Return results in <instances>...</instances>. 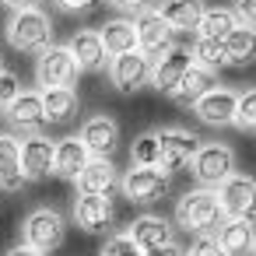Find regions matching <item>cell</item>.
<instances>
[{
  "mask_svg": "<svg viewBox=\"0 0 256 256\" xmlns=\"http://www.w3.org/2000/svg\"><path fill=\"white\" fill-rule=\"evenodd\" d=\"M207 88H214V74L193 64V67H190V70H186V74L179 78V84H176V88L168 92V98H172L176 106L190 109V106H193V102H196V98H200V95L207 92Z\"/></svg>",
  "mask_w": 256,
  "mask_h": 256,
  "instance_id": "484cf974",
  "label": "cell"
},
{
  "mask_svg": "<svg viewBox=\"0 0 256 256\" xmlns=\"http://www.w3.org/2000/svg\"><path fill=\"white\" fill-rule=\"evenodd\" d=\"M98 39L106 46V56H123L130 50H137V32H134V22L130 18H112L98 28Z\"/></svg>",
  "mask_w": 256,
  "mask_h": 256,
  "instance_id": "cb8c5ba5",
  "label": "cell"
},
{
  "mask_svg": "<svg viewBox=\"0 0 256 256\" xmlns=\"http://www.w3.org/2000/svg\"><path fill=\"white\" fill-rule=\"evenodd\" d=\"M221 221H224L221 204H218L214 190H207V186L186 190V193L176 200V224H179L182 232L204 235V232H214Z\"/></svg>",
  "mask_w": 256,
  "mask_h": 256,
  "instance_id": "7a4b0ae2",
  "label": "cell"
},
{
  "mask_svg": "<svg viewBox=\"0 0 256 256\" xmlns=\"http://www.w3.org/2000/svg\"><path fill=\"white\" fill-rule=\"evenodd\" d=\"M18 95H22V81H18V74H11V70H0V109H4V106H11Z\"/></svg>",
  "mask_w": 256,
  "mask_h": 256,
  "instance_id": "836d02e7",
  "label": "cell"
},
{
  "mask_svg": "<svg viewBox=\"0 0 256 256\" xmlns=\"http://www.w3.org/2000/svg\"><path fill=\"white\" fill-rule=\"evenodd\" d=\"M25 186L22 176V140L11 134H0V190L4 193H18Z\"/></svg>",
  "mask_w": 256,
  "mask_h": 256,
  "instance_id": "44dd1931",
  "label": "cell"
},
{
  "mask_svg": "<svg viewBox=\"0 0 256 256\" xmlns=\"http://www.w3.org/2000/svg\"><path fill=\"white\" fill-rule=\"evenodd\" d=\"M4 112L11 120V126L18 134H25V137L42 134V126H46V109H42V95L39 92H25L22 88V95L11 106H4Z\"/></svg>",
  "mask_w": 256,
  "mask_h": 256,
  "instance_id": "5bb4252c",
  "label": "cell"
},
{
  "mask_svg": "<svg viewBox=\"0 0 256 256\" xmlns=\"http://www.w3.org/2000/svg\"><path fill=\"white\" fill-rule=\"evenodd\" d=\"M130 165H148V168H158L162 165V144H158V130H148L134 140L130 148Z\"/></svg>",
  "mask_w": 256,
  "mask_h": 256,
  "instance_id": "f546056e",
  "label": "cell"
},
{
  "mask_svg": "<svg viewBox=\"0 0 256 256\" xmlns=\"http://www.w3.org/2000/svg\"><path fill=\"white\" fill-rule=\"evenodd\" d=\"M56 4V11H64V14H92L102 0H53Z\"/></svg>",
  "mask_w": 256,
  "mask_h": 256,
  "instance_id": "e575fe53",
  "label": "cell"
},
{
  "mask_svg": "<svg viewBox=\"0 0 256 256\" xmlns=\"http://www.w3.org/2000/svg\"><path fill=\"white\" fill-rule=\"evenodd\" d=\"M70 182H74L78 193H84V196H112L120 176H116V168H112L109 158H88V165H84Z\"/></svg>",
  "mask_w": 256,
  "mask_h": 256,
  "instance_id": "2e32d148",
  "label": "cell"
},
{
  "mask_svg": "<svg viewBox=\"0 0 256 256\" xmlns=\"http://www.w3.org/2000/svg\"><path fill=\"white\" fill-rule=\"evenodd\" d=\"M78 137H81V144L88 148L92 158H112V151L120 148V123L112 116L98 112V116H88L81 123Z\"/></svg>",
  "mask_w": 256,
  "mask_h": 256,
  "instance_id": "8fae6325",
  "label": "cell"
},
{
  "mask_svg": "<svg viewBox=\"0 0 256 256\" xmlns=\"http://www.w3.org/2000/svg\"><path fill=\"white\" fill-rule=\"evenodd\" d=\"M109 8H116V11H140V8H148V0H106Z\"/></svg>",
  "mask_w": 256,
  "mask_h": 256,
  "instance_id": "8d00e7d4",
  "label": "cell"
},
{
  "mask_svg": "<svg viewBox=\"0 0 256 256\" xmlns=\"http://www.w3.org/2000/svg\"><path fill=\"white\" fill-rule=\"evenodd\" d=\"M144 256H182V246H179V242H168V246H158V249H148Z\"/></svg>",
  "mask_w": 256,
  "mask_h": 256,
  "instance_id": "74e56055",
  "label": "cell"
},
{
  "mask_svg": "<svg viewBox=\"0 0 256 256\" xmlns=\"http://www.w3.org/2000/svg\"><path fill=\"white\" fill-rule=\"evenodd\" d=\"M98 256H144V249L126 235V232H116L106 238V246L98 249Z\"/></svg>",
  "mask_w": 256,
  "mask_h": 256,
  "instance_id": "1f68e13d",
  "label": "cell"
},
{
  "mask_svg": "<svg viewBox=\"0 0 256 256\" xmlns=\"http://www.w3.org/2000/svg\"><path fill=\"white\" fill-rule=\"evenodd\" d=\"M204 0H162L158 14L168 22L172 32H196L200 18H204Z\"/></svg>",
  "mask_w": 256,
  "mask_h": 256,
  "instance_id": "603a6c76",
  "label": "cell"
},
{
  "mask_svg": "<svg viewBox=\"0 0 256 256\" xmlns=\"http://www.w3.org/2000/svg\"><path fill=\"white\" fill-rule=\"evenodd\" d=\"M109 81L116 92L123 95H134L140 92L144 84H151V60L140 53V50H130L123 56H112L109 60Z\"/></svg>",
  "mask_w": 256,
  "mask_h": 256,
  "instance_id": "9c48e42d",
  "label": "cell"
},
{
  "mask_svg": "<svg viewBox=\"0 0 256 256\" xmlns=\"http://www.w3.org/2000/svg\"><path fill=\"white\" fill-rule=\"evenodd\" d=\"M4 39L11 50L18 53H39L53 42V22L42 8H22L11 11L8 25H4Z\"/></svg>",
  "mask_w": 256,
  "mask_h": 256,
  "instance_id": "6da1fadb",
  "label": "cell"
},
{
  "mask_svg": "<svg viewBox=\"0 0 256 256\" xmlns=\"http://www.w3.org/2000/svg\"><path fill=\"white\" fill-rule=\"evenodd\" d=\"M53 148L56 140L42 137V134H32L22 140V176L25 182H39L46 176H53Z\"/></svg>",
  "mask_w": 256,
  "mask_h": 256,
  "instance_id": "9a60e30c",
  "label": "cell"
},
{
  "mask_svg": "<svg viewBox=\"0 0 256 256\" xmlns=\"http://www.w3.org/2000/svg\"><path fill=\"white\" fill-rule=\"evenodd\" d=\"M67 50L74 53L78 67H81V70H88V74H95V70L109 67L106 46H102V39H98V32H95V28H81V32H74V36H70V42H67Z\"/></svg>",
  "mask_w": 256,
  "mask_h": 256,
  "instance_id": "ffe728a7",
  "label": "cell"
},
{
  "mask_svg": "<svg viewBox=\"0 0 256 256\" xmlns=\"http://www.w3.org/2000/svg\"><path fill=\"white\" fill-rule=\"evenodd\" d=\"M193 67V56H190V50H182V46H172L168 53H162L158 60H151V84L158 88V92H172L176 84H179V78L186 74Z\"/></svg>",
  "mask_w": 256,
  "mask_h": 256,
  "instance_id": "e0dca14e",
  "label": "cell"
},
{
  "mask_svg": "<svg viewBox=\"0 0 256 256\" xmlns=\"http://www.w3.org/2000/svg\"><path fill=\"white\" fill-rule=\"evenodd\" d=\"M4 256H46V252H39V249H32V246H25V242H18L14 249H8Z\"/></svg>",
  "mask_w": 256,
  "mask_h": 256,
  "instance_id": "f35d334b",
  "label": "cell"
},
{
  "mask_svg": "<svg viewBox=\"0 0 256 256\" xmlns=\"http://www.w3.org/2000/svg\"><path fill=\"white\" fill-rule=\"evenodd\" d=\"M221 42H224V60H228V67L256 64V28H249V25H235Z\"/></svg>",
  "mask_w": 256,
  "mask_h": 256,
  "instance_id": "d4e9b609",
  "label": "cell"
},
{
  "mask_svg": "<svg viewBox=\"0 0 256 256\" xmlns=\"http://www.w3.org/2000/svg\"><path fill=\"white\" fill-rule=\"evenodd\" d=\"M42 109H46V123H67L78 116L81 98L74 88H42Z\"/></svg>",
  "mask_w": 256,
  "mask_h": 256,
  "instance_id": "4316f807",
  "label": "cell"
},
{
  "mask_svg": "<svg viewBox=\"0 0 256 256\" xmlns=\"http://www.w3.org/2000/svg\"><path fill=\"white\" fill-rule=\"evenodd\" d=\"M190 165H193V176H196L200 186L218 190L235 172V151L228 144H200Z\"/></svg>",
  "mask_w": 256,
  "mask_h": 256,
  "instance_id": "8992f818",
  "label": "cell"
},
{
  "mask_svg": "<svg viewBox=\"0 0 256 256\" xmlns=\"http://www.w3.org/2000/svg\"><path fill=\"white\" fill-rule=\"evenodd\" d=\"M158 144H162V165L158 168L165 176H172V172H179L182 165L193 162V154L200 148V137L193 130H182V126H165V130H158Z\"/></svg>",
  "mask_w": 256,
  "mask_h": 256,
  "instance_id": "30bf717a",
  "label": "cell"
},
{
  "mask_svg": "<svg viewBox=\"0 0 256 256\" xmlns=\"http://www.w3.org/2000/svg\"><path fill=\"white\" fill-rule=\"evenodd\" d=\"M190 109H193L196 120L207 123V126H232V120H235V92L214 84V88H207Z\"/></svg>",
  "mask_w": 256,
  "mask_h": 256,
  "instance_id": "4fadbf2b",
  "label": "cell"
},
{
  "mask_svg": "<svg viewBox=\"0 0 256 256\" xmlns=\"http://www.w3.org/2000/svg\"><path fill=\"white\" fill-rule=\"evenodd\" d=\"M88 148L81 144V137H64V140H56V148H53V176H60V179H74L84 165H88Z\"/></svg>",
  "mask_w": 256,
  "mask_h": 256,
  "instance_id": "7402d4cb",
  "label": "cell"
},
{
  "mask_svg": "<svg viewBox=\"0 0 256 256\" xmlns=\"http://www.w3.org/2000/svg\"><path fill=\"white\" fill-rule=\"evenodd\" d=\"M249 252H252V256H256V238H252V249H249Z\"/></svg>",
  "mask_w": 256,
  "mask_h": 256,
  "instance_id": "60d3db41",
  "label": "cell"
},
{
  "mask_svg": "<svg viewBox=\"0 0 256 256\" xmlns=\"http://www.w3.org/2000/svg\"><path fill=\"white\" fill-rule=\"evenodd\" d=\"M214 196H218L224 218H249V221H256V179L252 176L232 172L214 190Z\"/></svg>",
  "mask_w": 256,
  "mask_h": 256,
  "instance_id": "52a82bcc",
  "label": "cell"
},
{
  "mask_svg": "<svg viewBox=\"0 0 256 256\" xmlns=\"http://www.w3.org/2000/svg\"><path fill=\"white\" fill-rule=\"evenodd\" d=\"M64 238H67V221L53 207H36L22 221V242L39 252H56L64 246Z\"/></svg>",
  "mask_w": 256,
  "mask_h": 256,
  "instance_id": "277c9868",
  "label": "cell"
},
{
  "mask_svg": "<svg viewBox=\"0 0 256 256\" xmlns=\"http://www.w3.org/2000/svg\"><path fill=\"white\" fill-rule=\"evenodd\" d=\"M74 221L88 235H106L112 228V221H116L112 196H84V193H78V200H74Z\"/></svg>",
  "mask_w": 256,
  "mask_h": 256,
  "instance_id": "7c38bea8",
  "label": "cell"
},
{
  "mask_svg": "<svg viewBox=\"0 0 256 256\" xmlns=\"http://www.w3.org/2000/svg\"><path fill=\"white\" fill-rule=\"evenodd\" d=\"M0 4L11 11H22V8H39V0H0Z\"/></svg>",
  "mask_w": 256,
  "mask_h": 256,
  "instance_id": "ab89813d",
  "label": "cell"
},
{
  "mask_svg": "<svg viewBox=\"0 0 256 256\" xmlns=\"http://www.w3.org/2000/svg\"><path fill=\"white\" fill-rule=\"evenodd\" d=\"M235 18H238V25H249V28H256V0H235Z\"/></svg>",
  "mask_w": 256,
  "mask_h": 256,
  "instance_id": "d590c367",
  "label": "cell"
},
{
  "mask_svg": "<svg viewBox=\"0 0 256 256\" xmlns=\"http://www.w3.org/2000/svg\"><path fill=\"white\" fill-rule=\"evenodd\" d=\"M235 25H238V18H235L232 8H207L204 18H200V25H196V36H204V39H224Z\"/></svg>",
  "mask_w": 256,
  "mask_h": 256,
  "instance_id": "83f0119b",
  "label": "cell"
},
{
  "mask_svg": "<svg viewBox=\"0 0 256 256\" xmlns=\"http://www.w3.org/2000/svg\"><path fill=\"white\" fill-rule=\"evenodd\" d=\"M120 190L130 204H154L168 193V176L162 168H148V165H130L126 176L120 179Z\"/></svg>",
  "mask_w": 256,
  "mask_h": 256,
  "instance_id": "ba28073f",
  "label": "cell"
},
{
  "mask_svg": "<svg viewBox=\"0 0 256 256\" xmlns=\"http://www.w3.org/2000/svg\"><path fill=\"white\" fill-rule=\"evenodd\" d=\"M126 235L148 252V249H158V246H168V242H176V235H172V221L168 218H162V214H140V218H134L130 221V228H126Z\"/></svg>",
  "mask_w": 256,
  "mask_h": 256,
  "instance_id": "ac0fdd59",
  "label": "cell"
},
{
  "mask_svg": "<svg viewBox=\"0 0 256 256\" xmlns=\"http://www.w3.org/2000/svg\"><path fill=\"white\" fill-rule=\"evenodd\" d=\"M0 70H4V64H0Z\"/></svg>",
  "mask_w": 256,
  "mask_h": 256,
  "instance_id": "b9f144b4",
  "label": "cell"
},
{
  "mask_svg": "<svg viewBox=\"0 0 256 256\" xmlns=\"http://www.w3.org/2000/svg\"><path fill=\"white\" fill-rule=\"evenodd\" d=\"M214 238L218 246L224 249V256H246L252 249V238H256V224L249 218H224L218 228H214Z\"/></svg>",
  "mask_w": 256,
  "mask_h": 256,
  "instance_id": "d6986e66",
  "label": "cell"
},
{
  "mask_svg": "<svg viewBox=\"0 0 256 256\" xmlns=\"http://www.w3.org/2000/svg\"><path fill=\"white\" fill-rule=\"evenodd\" d=\"M190 56H193L196 67H204V70H210V74L221 70V67H228V60H224V42H221V39H204V36H196Z\"/></svg>",
  "mask_w": 256,
  "mask_h": 256,
  "instance_id": "f1b7e54d",
  "label": "cell"
},
{
  "mask_svg": "<svg viewBox=\"0 0 256 256\" xmlns=\"http://www.w3.org/2000/svg\"><path fill=\"white\" fill-rule=\"evenodd\" d=\"M78 78H81V67H78V60H74V53L67 46L50 42L46 50H39V56H36V84H39V92L42 88H74Z\"/></svg>",
  "mask_w": 256,
  "mask_h": 256,
  "instance_id": "3957f363",
  "label": "cell"
},
{
  "mask_svg": "<svg viewBox=\"0 0 256 256\" xmlns=\"http://www.w3.org/2000/svg\"><path fill=\"white\" fill-rule=\"evenodd\" d=\"M182 256H224V249L218 246V238L210 232H204L190 242V249H182Z\"/></svg>",
  "mask_w": 256,
  "mask_h": 256,
  "instance_id": "d6a6232c",
  "label": "cell"
},
{
  "mask_svg": "<svg viewBox=\"0 0 256 256\" xmlns=\"http://www.w3.org/2000/svg\"><path fill=\"white\" fill-rule=\"evenodd\" d=\"M232 126H238L242 134H256V88L235 92V120H232Z\"/></svg>",
  "mask_w": 256,
  "mask_h": 256,
  "instance_id": "4dcf8cb0",
  "label": "cell"
},
{
  "mask_svg": "<svg viewBox=\"0 0 256 256\" xmlns=\"http://www.w3.org/2000/svg\"><path fill=\"white\" fill-rule=\"evenodd\" d=\"M134 32H137V50L148 60H158L162 53H168L176 46V32L158 14V8H140L137 18H134Z\"/></svg>",
  "mask_w": 256,
  "mask_h": 256,
  "instance_id": "5b68a950",
  "label": "cell"
}]
</instances>
